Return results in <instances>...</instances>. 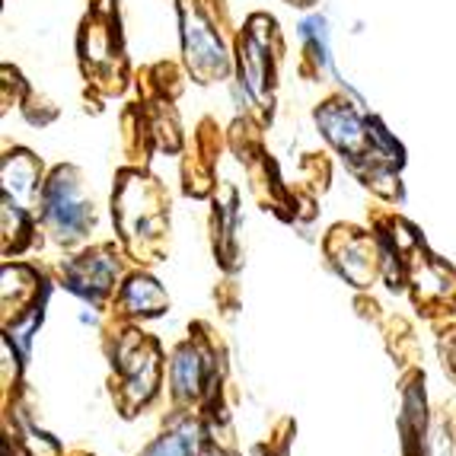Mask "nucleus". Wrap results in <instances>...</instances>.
I'll use <instances>...</instances> for the list:
<instances>
[{
  "instance_id": "1",
  "label": "nucleus",
  "mask_w": 456,
  "mask_h": 456,
  "mask_svg": "<svg viewBox=\"0 0 456 456\" xmlns=\"http://www.w3.org/2000/svg\"><path fill=\"white\" fill-rule=\"evenodd\" d=\"M185 48H189V61L195 70H221L224 68V54H221V45L214 42V36L208 32V26L201 20H191L185 16Z\"/></svg>"
},
{
  "instance_id": "2",
  "label": "nucleus",
  "mask_w": 456,
  "mask_h": 456,
  "mask_svg": "<svg viewBox=\"0 0 456 456\" xmlns=\"http://www.w3.org/2000/svg\"><path fill=\"white\" fill-rule=\"evenodd\" d=\"M173 380L179 393H195L198 389V358L191 351H183L173 364Z\"/></svg>"
},
{
  "instance_id": "3",
  "label": "nucleus",
  "mask_w": 456,
  "mask_h": 456,
  "mask_svg": "<svg viewBox=\"0 0 456 456\" xmlns=\"http://www.w3.org/2000/svg\"><path fill=\"white\" fill-rule=\"evenodd\" d=\"M151 456H185V444L179 437H167L151 450Z\"/></svg>"
}]
</instances>
